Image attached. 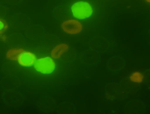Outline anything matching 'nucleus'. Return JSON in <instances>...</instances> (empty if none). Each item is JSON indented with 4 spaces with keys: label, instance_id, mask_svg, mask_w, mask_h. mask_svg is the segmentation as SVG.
<instances>
[{
    "label": "nucleus",
    "instance_id": "f257e3e1",
    "mask_svg": "<svg viewBox=\"0 0 150 114\" xmlns=\"http://www.w3.org/2000/svg\"><path fill=\"white\" fill-rule=\"evenodd\" d=\"M71 9L73 15L80 19L88 18L90 17L93 13L92 8L90 4L83 1L75 3L72 6Z\"/></svg>",
    "mask_w": 150,
    "mask_h": 114
},
{
    "label": "nucleus",
    "instance_id": "20e7f679",
    "mask_svg": "<svg viewBox=\"0 0 150 114\" xmlns=\"http://www.w3.org/2000/svg\"><path fill=\"white\" fill-rule=\"evenodd\" d=\"M36 57L33 53L24 51L19 57V63L24 66H30L35 62Z\"/></svg>",
    "mask_w": 150,
    "mask_h": 114
},
{
    "label": "nucleus",
    "instance_id": "1a4fd4ad",
    "mask_svg": "<svg viewBox=\"0 0 150 114\" xmlns=\"http://www.w3.org/2000/svg\"><path fill=\"white\" fill-rule=\"evenodd\" d=\"M147 2H149V3H150V0H146Z\"/></svg>",
    "mask_w": 150,
    "mask_h": 114
},
{
    "label": "nucleus",
    "instance_id": "f03ea898",
    "mask_svg": "<svg viewBox=\"0 0 150 114\" xmlns=\"http://www.w3.org/2000/svg\"><path fill=\"white\" fill-rule=\"evenodd\" d=\"M34 66L38 71L45 74H51L55 68L54 61L49 57H46L36 60L34 63Z\"/></svg>",
    "mask_w": 150,
    "mask_h": 114
},
{
    "label": "nucleus",
    "instance_id": "0eeeda50",
    "mask_svg": "<svg viewBox=\"0 0 150 114\" xmlns=\"http://www.w3.org/2000/svg\"><path fill=\"white\" fill-rule=\"evenodd\" d=\"M143 79V76L139 72L134 73L130 76V80L132 82L137 83H141L142 82Z\"/></svg>",
    "mask_w": 150,
    "mask_h": 114
},
{
    "label": "nucleus",
    "instance_id": "423d86ee",
    "mask_svg": "<svg viewBox=\"0 0 150 114\" xmlns=\"http://www.w3.org/2000/svg\"><path fill=\"white\" fill-rule=\"evenodd\" d=\"M24 51V50L23 49H11L8 51L6 56L9 60L18 61L19 56Z\"/></svg>",
    "mask_w": 150,
    "mask_h": 114
},
{
    "label": "nucleus",
    "instance_id": "7ed1b4c3",
    "mask_svg": "<svg viewBox=\"0 0 150 114\" xmlns=\"http://www.w3.org/2000/svg\"><path fill=\"white\" fill-rule=\"evenodd\" d=\"M62 28L65 32L71 34L79 33L83 29L81 24L76 20H69L64 22L62 24Z\"/></svg>",
    "mask_w": 150,
    "mask_h": 114
},
{
    "label": "nucleus",
    "instance_id": "6e6552de",
    "mask_svg": "<svg viewBox=\"0 0 150 114\" xmlns=\"http://www.w3.org/2000/svg\"><path fill=\"white\" fill-rule=\"evenodd\" d=\"M8 24L5 20L0 19V34L4 33L8 29Z\"/></svg>",
    "mask_w": 150,
    "mask_h": 114
},
{
    "label": "nucleus",
    "instance_id": "39448f33",
    "mask_svg": "<svg viewBox=\"0 0 150 114\" xmlns=\"http://www.w3.org/2000/svg\"><path fill=\"white\" fill-rule=\"evenodd\" d=\"M68 49V46L66 44H60L56 46L52 52V56L54 59H59L60 56L66 52Z\"/></svg>",
    "mask_w": 150,
    "mask_h": 114
}]
</instances>
